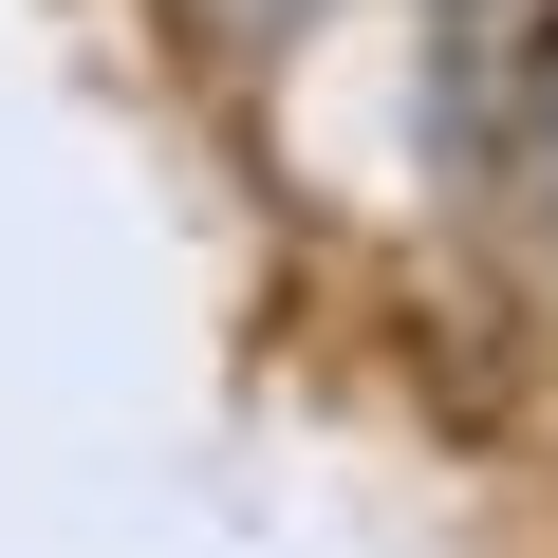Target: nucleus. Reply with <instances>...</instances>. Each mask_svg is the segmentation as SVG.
Returning a JSON list of instances; mask_svg holds the SVG:
<instances>
[{
	"label": "nucleus",
	"mask_w": 558,
	"mask_h": 558,
	"mask_svg": "<svg viewBox=\"0 0 558 558\" xmlns=\"http://www.w3.org/2000/svg\"><path fill=\"white\" fill-rule=\"evenodd\" d=\"M539 112H558V57H539Z\"/></svg>",
	"instance_id": "obj_1"
}]
</instances>
